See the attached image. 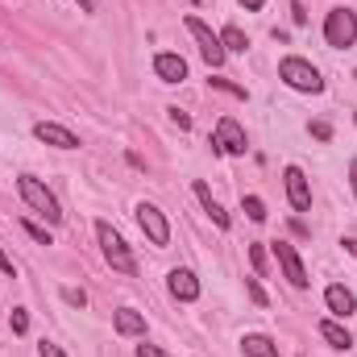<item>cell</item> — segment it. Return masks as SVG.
Segmentation results:
<instances>
[{
  "mask_svg": "<svg viewBox=\"0 0 357 357\" xmlns=\"http://www.w3.org/2000/svg\"><path fill=\"white\" fill-rule=\"evenodd\" d=\"M25 328H29V316H25V307H13V333L21 337Z\"/></svg>",
  "mask_w": 357,
  "mask_h": 357,
  "instance_id": "cell-25",
  "label": "cell"
},
{
  "mask_svg": "<svg viewBox=\"0 0 357 357\" xmlns=\"http://www.w3.org/2000/svg\"><path fill=\"white\" fill-rule=\"evenodd\" d=\"M324 42H328L333 50L354 46L357 42V13L354 8H333V13L324 17Z\"/></svg>",
  "mask_w": 357,
  "mask_h": 357,
  "instance_id": "cell-4",
  "label": "cell"
},
{
  "mask_svg": "<svg viewBox=\"0 0 357 357\" xmlns=\"http://www.w3.org/2000/svg\"><path fill=\"white\" fill-rule=\"evenodd\" d=\"M79 8H84V13H96V0H79Z\"/></svg>",
  "mask_w": 357,
  "mask_h": 357,
  "instance_id": "cell-35",
  "label": "cell"
},
{
  "mask_svg": "<svg viewBox=\"0 0 357 357\" xmlns=\"http://www.w3.org/2000/svg\"><path fill=\"white\" fill-rule=\"evenodd\" d=\"M33 137L46 142V146H54V150H79V137H75L71 129L54 125V121H38V125H33Z\"/></svg>",
  "mask_w": 357,
  "mask_h": 357,
  "instance_id": "cell-9",
  "label": "cell"
},
{
  "mask_svg": "<svg viewBox=\"0 0 357 357\" xmlns=\"http://www.w3.org/2000/svg\"><path fill=\"white\" fill-rule=\"evenodd\" d=\"M191 4H195V0H191Z\"/></svg>",
  "mask_w": 357,
  "mask_h": 357,
  "instance_id": "cell-36",
  "label": "cell"
},
{
  "mask_svg": "<svg viewBox=\"0 0 357 357\" xmlns=\"http://www.w3.org/2000/svg\"><path fill=\"white\" fill-rule=\"evenodd\" d=\"M17 191H21V199L46 220V225H59L63 220V208H59V199H54V191L42 183V178H33V175H21L17 178Z\"/></svg>",
  "mask_w": 357,
  "mask_h": 357,
  "instance_id": "cell-2",
  "label": "cell"
},
{
  "mask_svg": "<svg viewBox=\"0 0 357 357\" xmlns=\"http://www.w3.org/2000/svg\"><path fill=\"white\" fill-rule=\"evenodd\" d=\"M278 79L287 84V88H295V91H324V79H320V71L307 63V59H295V54H287L282 63H278Z\"/></svg>",
  "mask_w": 357,
  "mask_h": 357,
  "instance_id": "cell-3",
  "label": "cell"
},
{
  "mask_svg": "<svg viewBox=\"0 0 357 357\" xmlns=\"http://www.w3.org/2000/svg\"><path fill=\"white\" fill-rule=\"evenodd\" d=\"M137 357H171V354L158 349V345H137Z\"/></svg>",
  "mask_w": 357,
  "mask_h": 357,
  "instance_id": "cell-28",
  "label": "cell"
},
{
  "mask_svg": "<svg viewBox=\"0 0 357 357\" xmlns=\"http://www.w3.org/2000/svg\"><path fill=\"white\" fill-rule=\"evenodd\" d=\"M245 216H250V220H258V225H262V220H266V204H262V199H258V195H245Z\"/></svg>",
  "mask_w": 357,
  "mask_h": 357,
  "instance_id": "cell-19",
  "label": "cell"
},
{
  "mask_svg": "<svg viewBox=\"0 0 357 357\" xmlns=\"http://www.w3.org/2000/svg\"><path fill=\"white\" fill-rule=\"evenodd\" d=\"M250 262L258 274H266V245H250Z\"/></svg>",
  "mask_w": 357,
  "mask_h": 357,
  "instance_id": "cell-22",
  "label": "cell"
},
{
  "mask_svg": "<svg viewBox=\"0 0 357 357\" xmlns=\"http://www.w3.org/2000/svg\"><path fill=\"white\" fill-rule=\"evenodd\" d=\"M212 146H216L220 154H229V158H241V154L250 150L245 129H241L233 116H220V121H216V137H212Z\"/></svg>",
  "mask_w": 357,
  "mask_h": 357,
  "instance_id": "cell-6",
  "label": "cell"
},
{
  "mask_svg": "<svg viewBox=\"0 0 357 357\" xmlns=\"http://www.w3.org/2000/svg\"><path fill=\"white\" fill-rule=\"evenodd\" d=\"M167 278H171L167 287H171V295H175L178 303H195V299H199V278H195L191 270H171Z\"/></svg>",
  "mask_w": 357,
  "mask_h": 357,
  "instance_id": "cell-12",
  "label": "cell"
},
{
  "mask_svg": "<svg viewBox=\"0 0 357 357\" xmlns=\"http://www.w3.org/2000/svg\"><path fill=\"white\" fill-rule=\"evenodd\" d=\"M63 299H67L71 307H88V295H84V291H75V287H63Z\"/></svg>",
  "mask_w": 357,
  "mask_h": 357,
  "instance_id": "cell-23",
  "label": "cell"
},
{
  "mask_svg": "<svg viewBox=\"0 0 357 357\" xmlns=\"http://www.w3.org/2000/svg\"><path fill=\"white\" fill-rule=\"evenodd\" d=\"M274 258H278V266H282V274H287V282L295 287V291H303L312 278H307V270H303V262H299V254H295V245L291 241H274Z\"/></svg>",
  "mask_w": 357,
  "mask_h": 357,
  "instance_id": "cell-8",
  "label": "cell"
},
{
  "mask_svg": "<svg viewBox=\"0 0 357 357\" xmlns=\"http://www.w3.org/2000/svg\"><path fill=\"white\" fill-rule=\"evenodd\" d=\"M171 121H175L178 129H191V116H187V112H178V108H171Z\"/></svg>",
  "mask_w": 357,
  "mask_h": 357,
  "instance_id": "cell-29",
  "label": "cell"
},
{
  "mask_svg": "<svg viewBox=\"0 0 357 357\" xmlns=\"http://www.w3.org/2000/svg\"><path fill=\"white\" fill-rule=\"evenodd\" d=\"M241 4H245V8H250V13H258V8H262V4H266V0H241Z\"/></svg>",
  "mask_w": 357,
  "mask_h": 357,
  "instance_id": "cell-34",
  "label": "cell"
},
{
  "mask_svg": "<svg viewBox=\"0 0 357 357\" xmlns=\"http://www.w3.org/2000/svg\"><path fill=\"white\" fill-rule=\"evenodd\" d=\"M245 291H250V299H254V303H262V307L270 303V299H266V291L258 287V278H245Z\"/></svg>",
  "mask_w": 357,
  "mask_h": 357,
  "instance_id": "cell-24",
  "label": "cell"
},
{
  "mask_svg": "<svg viewBox=\"0 0 357 357\" xmlns=\"http://www.w3.org/2000/svg\"><path fill=\"white\" fill-rule=\"evenodd\" d=\"M137 225H142V233H146L158 250L171 241V225H167L162 208H154V204H137Z\"/></svg>",
  "mask_w": 357,
  "mask_h": 357,
  "instance_id": "cell-7",
  "label": "cell"
},
{
  "mask_svg": "<svg viewBox=\"0 0 357 357\" xmlns=\"http://www.w3.org/2000/svg\"><path fill=\"white\" fill-rule=\"evenodd\" d=\"M291 17H295V25H303V21H307V8L295 0V4H291Z\"/></svg>",
  "mask_w": 357,
  "mask_h": 357,
  "instance_id": "cell-30",
  "label": "cell"
},
{
  "mask_svg": "<svg viewBox=\"0 0 357 357\" xmlns=\"http://www.w3.org/2000/svg\"><path fill=\"white\" fill-rule=\"evenodd\" d=\"M320 337H324L333 349H349V345H354L349 328H345V324H337V320H320Z\"/></svg>",
  "mask_w": 357,
  "mask_h": 357,
  "instance_id": "cell-17",
  "label": "cell"
},
{
  "mask_svg": "<svg viewBox=\"0 0 357 357\" xmlns=\"http://www.w3.org/2000/svg\"><path fill=\"white\" fill-rule=\"evenodd\" d=\"M324 303H328V312H333L337 320H345V316L357 312V295L349 291V287H341V282H333V287L324 291Z\"/></svg>",
  "mask_w": 357,
  "mask_h": 357,
  "instance_id": "cell-11",
  "label": "cell"
},
{
  "mask_svg": "<svg viewBox=\"0 0 357 357\" xmlns=\"http://www.w3.org/2000/svg\"><path fill=\"white\" fill-rule=\"evenodd\" d=\"M0 270H4V274H17V266H13V258H8L4 250H0Z\"/></svg>",
  "mask_w": 357,
  "mask_h": 357,
  "instance_id": "cell-31",
  "label": "cell"
},
{
  "mask_svg": "<svg viewBox=\"0 0 357 357\" xmlns=\"http://www.w3.org/2000/svg\"><path fill=\"white\" fill-rule=\"evenodd\" d=\"M341 245H345V250H349V254H354V258H357V237H345Z\"/></svg>",
  "mask_w": 357,
  "mask_h": 357,
  "instance_id": "cell-33",
  "label": "cell"
},
{
  "mask_svg": "<svg viewBox=\"0 0 357 357\" xmlns=\"http://www.w3.org/2000/svg\"><path fill=\"white\" fill-rule=\"evenodd\" d=\"M208 84H212L216 91H229V96H237V100H245V96H250L241 84H233V79H208Z\"/></svg>",
  "mask_w": 357,
  "mask_h": 357,
  "instance_id": "cell-20",
  "label": "cell"
},
{
  "mask_svg": "<svg viewBox=\"0 0 357 357\" xmlns=\"http://www.w3.org/2000/svg\"><path fill=\"white\" fill-rule=\"evenodd\" d=\"M21 225H25V233H29V237H33L38 245H50V233H46L42 225H33V220H21Z\"/></svg>",
  "mask_w": 357,
  "mask_h": 357,
  "instance_id": "cell-21",
  "label": "cell"
},
{
  "mask_svg": "<svg viewBox=\"0 0 357 357\" xmlns=\"http://www.w3.org/2000/svg\"><path fill=\"white\" fill-rule=\"evenodd\" d=\"M96 241H100V254H104V262L116 270V274H137V262H133V254H129V245H125V237L108 225V220H96Z\"/></svg>",
  "mask_w": 357,
  "mask_h": 357,
  "instance_id": "cell-1",
  "label": "cell"
},
{
  "mask_svg": "<svg viewBox=\"0 0 357 357\" xmlns=\"http://www.w3.org/2000/svg\"><path fill=\"white\" fill-rule=\"evenodd\" d=\"M282 178H287V199H291V208H295V212H307V208H312V187H307V175H303L299 167H287Z\"/></svg>",
  "mask_w": 357,
  "mask_h": 357,
  "instance_id": "cell-10",
  "label": "cell"
},
{
  "mask_svg": "<svg viewBox=\"0 0 357 357\" xmlns=\"http://www.w3.org/2000/svg\"><path fill=\"white\" fill-rule=\"evenodd\" d=\"M220 46H225V54H245V50H250V38H245V29L225 25V29H220Z\"/></svg>",
  "mask_w": 357,
  "mask_h": 357,
  "instance_id": "cell-18",
  "label": "cell"
},
{
  "mask_svg": "<svg viewBox=\"0 0 357 357\" xmlns=\"http://www.w3.org/2000/svg\"><path fill=\"white\" fill-rule=\"evenodd\" d=\"M191 191H195V199L204 204V212L212 216V225H216V229H229V212H225V208H220V204L212 199V191H208V183H204V178H195V187H191Z\"/></svg>",
  "mask_w": 357,
  "mask_h": 357,
  "instance_id": "cell-15",
  "label": "cell"
},
{
  "mask_svg": "<svg viewBox=\"0 0 357 357\" xmlns=\"http://www.w3.org/2000/svg\"><path fill=\"white\" fill-rule=\"evenodd\" d=\"M112 328H116L121 337H146V316L133 312V307H116V312H112Z\"/></svg>",
  "mask_w": 357,
  "mask_h": 357,
  "instance_id": "cell-14",
  "label": "cell"
},
{
  "mask_svg": "<svg viewBox=\"0 0 357 357\" xmlns=\"http://www.w3.org/2000/svg\"><path fill=\"white\" fill-rule=\"evenodd\" d=\"M38 357H67V354H63L54 341H42V345H38Z\"/></svg>",
  "mask_w": 357,
  "mask_h": 357,
  "instance_id": "cell-27",
  "label": "cell"
},
{
  "mask_svg": "<svg viewBox=\"0 0 357 357\" xmlns=\"http://www.w3.org/2000/svg\"><path fill=\"white\" fill-rule=\"evenodd\" d=\"M187 33L195 38V46H199V54H204V63L208 67H225V46H220V33H212L199 17H187Z\"/></svg>",
  "mask_w": 357,
  "mask_h": 357,
  "instance_id": "cell-5",
  "label": "cell"
},
{
  "mask_svg": "<svg viewBox=\"0 0 357 357\" xmlns=\"http://www.w3.org/2000/svg\"><path fill=\"white\" fill-rule=\"evenodd\" d=\"M312 137L328 142V137H333V125H328V121H312Z\"/></svg>",
  "mask_w": 357,
  "mask_h": 357,
  "instance_id": "cell-26",
  "label": "cell"
},
{
  "mask_svg": "<svg viewBox=\"0 0 357 357\" xmlns=\"http://www.w3.org/2000/svg\"><path fill=\"white\" fill-rule=\"evenodd\" d=\"M349 183H354V195H357V158L349 162Z\"/></svg>",
  "mask_w": 357,
  "mask_h": 357,
  "instance_id": "cell-32",
  "label": "cell"
},
{
  "mask_svg": "<svg viewBox=\"0 0 357 357\" xmlns=\"http://www.w3.org/2000/svg\"><path fill=\"white\" fill-rule=\"evenodd\" d=\"M154 75H158L162 84H183V79H187V63H183L178 54H171V50H162V54L154 59Z\"/></svg>",
  "mask_w": 357,
  "mask_h": 357,
  "instance_id": "cell-13",
  "label": "cell"
},
{
  "mask_svg": "<svg viewBox=\"0 0 357 357\" xmlns=\"http://www.w3.org/2000/svg\"><path fill=\"white\" fill-rule=\"evenodd\" d=\"M241 349H245V357H278V345L270 341L266 333H245Z\"/></svg>",
  "mask_w": 357,
  "mask_h": 357,
  "instance_id": "cell-16",
  "label": "cell"
}]
</instances>
